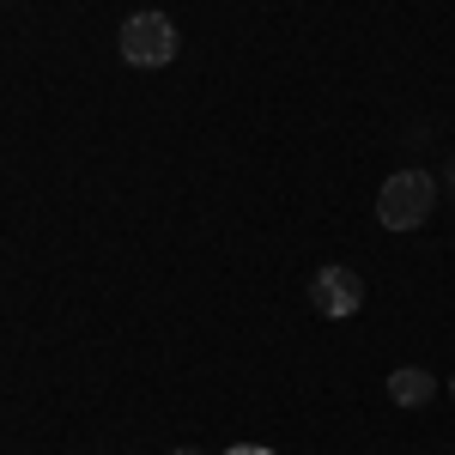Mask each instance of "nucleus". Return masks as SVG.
Masks as SVG:
<instances>
[{
  "instance_id": "4",
  "label": "nucleus",
  "mask_w": 455,
  "mask_h": 455,
  "mask_svg": "<svg viewBox=\"0 0 455 455\" xmlns=\"http://www.w3.org/2000/svg\"><path fill=\"white\" fill-rule=\"evenodd\" d=\"M431 395H437V377L419 371V364H401V371L388 377V401H395V407H425Z\"/></svg>"
},
{
  "instance_id": "7",
  "label": "nucleus",
  "mask_w": 455,
  "mask_h": 455,
  "mask_svg": "<svg viewBox=\"0 0 455 455\" xmlns=\"http://www.w3.org/2000/svg\"><path fill=\"white\" fill-rule=\"evenodd\" d=\"M450 182H455V164H450Z\"/></svg>"
},
{
  "instance_id": "5",
  "label": "nucleus",
  "mask_w": 455,
  "mask_h": 455,
  "mask_svg": "<svg viewBox=\"0 0 455 455\" xmlns=\"http://www.w3.org/2000/svg\"><path fill=\"white\" fill-rule=\"evenodd\" d=\"M225 455H274V450H261V443H231Z\"/></svg>"
},
{
  "instance_id": "3",
  "label": "nucleus",
  "mask_w": 455,
  "mask_h": 455,
  "mask_svg": "<svg viewBox=\"0 0 455 455\" xmlns=\"http://www.w3.org/2000/svg\"><path fill=\"white\" fill-rule=\"evenodd\" d=\"M358 304H364V280H358L352 267L328 261V267H315V274H310V310L315 315L340 322V315H358Z\"/></svg>"
},
{
  "instance_id": "2",
  "label": "nucleus",
  "mask_w": 455,
  "mask_h": 455,
  "mask_svg": "<svg viewBox=\"0 0 455 455\" xmlns=\"http://www.w3.org/2000/svg\"><path fill=\"white\" fill-rule=\"evenodd\" d=\"M176 49H182V36L164 12H134L128 25H122V61L128 68H171Z\"/></svg>"
},
{
  "instance_id": "1",
  "label": "nucleus",
  "mask_w": 455,
  "mask_h": 455,
  "mask_svg": "<svg viewBox=\"0 0 455 455\" xmlns=\"http://www.w3.org/2000/svg\"><path fill=\"white\" fill-rule=\"evenodd\" d=\"M437 207V176L431 171H395L377 195V219L383 231H419L425 219Z\"/></svg>"
},
{
  "instance_id": "6",
  "label": "nucleus",
  "mask_w": 455,
  "mask_h": 455,
  "mask_svg": "<svg viewBox=\"0 0 455 455\" xmlns=\"http://www.w3.org/2000/svg\"><path fill=\"white\" fill-rule=\"evenodd\" d=\"M171 455H201V450H171Z\"/></svg>"
}]
</instances>
